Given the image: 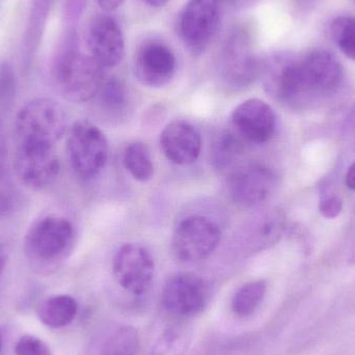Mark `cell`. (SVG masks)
Masks as SVG:
<instances>
[{"label":"cell","mask_w":355,"mask_h":355,"mask_svg":"<svg viewBox=\"0 0 355 355\" xmlns=\"http://www.w3.org/2000/svg\"><path fill=\"white\" fill-rule=\"evenodd\" d=\"M343 77L341 62L327 50H312L302 58L282 55L269 73V92L281 103L297 106L311 96L334 93Z\"/></svg>","instance_id":"obj_1"},{"label":"cell","mask_w":355,"mask_h":355,"mask_svg":"<svg viewBox=\"0 0 355 355\" xmlns=\"http://www.w3.org/2000/svg\"><path fill=\"white\" fill-rule=\"evenodd\" d=\"M52 76L62 96L70 101L87 102L99 93L103 68L89 52L81 50L75 31L64 37L52 62Z\"/></svg>","instance_id":"obj_2"},{"label":"cell","mask_w":355,"mask_h":355,"mask_svg":"<svg viewBox=\"0 0 355 355\" xmlns=\"http://www.w3.org/2000/svg\"><path fill=\"white\" fill-rule=\"evenodd\" d=\"M263 64L254 53L252 35L238 25L225 35L216 58L219 80L232 89L250 87L262 73Z\"/></svg>","instance_id":"obj_3"},{"label":"cell","mask_w":355,"mask_h":355,"mask_svg":"<svg viewBox=\"0 0 355 355\" xmlns=\"http://www.w3.org/2000/svg\"><path fill=\"white\" fill-rule=\"evenodd\" d=\"M68 126L66 110L55 100L37 98L22 106L15 122L18 143L55 146Z\"/></svg>","instance_id":"obj_4"},{"label":"cell","mask_w":355,"mask_h":355,"mask_svg":"<svg viewBox=\"0 0 355 355\" xmlns=\"http://www.w3.org/2000/svg\"><path fill=\"white\" fill-rule=\"evenodd\" d=\"M67 151L73 170L83 179L98 176L107 164V139L89 121H77L72 125L67 139Z\"/></svg>","instance_id":"obj_5"},{"label":"cell","mask_w":355,"mask_h":355,"mask_svg":"<svg viewBox=\"0 0 355 355\" xmlns=\"http://www.w3.org/2000/svg\"><path fill=\"white\" fill-rule=\"evenodd\" d=\"M223 0H189L180 15L178 29L188 51L200 55L216 35Z\"/></svg>","instance_id":"obj_6"},{"label":"cell","mask_w":355,"mask_h":355,"mask_svg":"<svg viewBox=\"0 0 355 355\" xmlns=\"http://www.w3.org/2000/svg\"><path fill=\"white\" fill-rule=\"evenodd\" d=\"M73 237L74 227L68 219L48 215L35 220L26 232L25 252L35 262H54L68 250Z\"/></svg>","instance_id":"obj_7"},{"label":"cell","mask_w":355,"mask_h":355,"mask_svg":"<svg viewBox=\"0 0 355 355\" xmlns=\"http://www.w3.org/2000/svg\"><path fill=\"white\" fill-rule=\"evenodd\" d=\"M221 239L218 225L208 217L189 216L178 225L173 252L182 262H198L214 252Z\"/></svg>","instance_id":"obj_8"},{"label":"cell","mask_w":355,"mask_h":355,"mask_svg":"<svg viewBox=\"0 0 355 355\" xmlns=\"http://www.w3.org/2000/svg\"><path fill=\"white\" fill-rule=\"evenodd\" d=\"M15 171L23 185L42 190L51 185L60 174V160L53 145L18 143Z\"/></svg>","instance_id":"obj_9"},{"label":"cell","mask_w":355,"mask_h":355,"mask_svg":"<svg viewBox=\"0 0 355 355\" xmlns=\"http://www.w3.org/2000/svg\"><path fill=\"white\" fill-rule=\"evenodd\" d=\"M112 273L125 291L144 295L153 283L155 263L149 250L141 244H125L114 254Z\"/></svg>","instance_id":"obj_10"},{"label":"cell","mask_w":355,"mask_h":355,"mask_svg":"<svg viewBox=\"0 0 355 355\" xmlns=\"http://www.w3.org/2000/svg\"><path fill=\"white\" fill-rule=\"evenodd\" d=\"M208 288L205 282L192 273H177L166 281L162 293V304L168 314L193 317L208 304Z\"/></svg>","instance_id":"obj_11"},{"label":"cell","mask_w":355,"mask_h":355,"mask_svg":"<svg viewBox=\"0 0 355 355\" xmlns=\"http://www.w3.org/2000/svg\"><path fill=\"white\" fill-rule=\"evenodd\" d=\"M177 60L172 48L160 41L150 39L143 42L135 56V73L146 87H166L176 74Z\"/></svg>","instance_id":"obj_12"},{"label":"cell","mask_w":355,"mask_h":355,"mask_svg":"<svg viewBox=\"0 0 355 355\" xmlns=\"http://www.w3.org/2000/svg\"><path fill=\"white\" fill-rule=\"evenodd\" d=\"M87 52L102 68H112L122 62L125 39L118 21L110 15H98L89 22Z\"/></svg>","instance_id":"obj_13"},{"label":"cell","mask_w":355,"mask_h":355,"mask_svg":"<svg viewBox=\"0 0 355 355\" xmlns=\"http://www.w3.org/2000/svg\"><path fill=\"white\" fill-rule=\"evenodd\" d=\"M277 186L272 170L259 164H246L232 173L229 192L236 204L254 207L266 200Z\"/></svg>","instance_id":"obj_14"},{"label":"cell","mask_w":355,"mask_h":355,"mask_svg":"<svg viewBox=\"0 0 355 355\" xmlns=\"http://www.w3.org/2000/svg\"><path fill=\"white\" fill-rule=\"evenodd\" d=\"M234 131L245 143H267L275 135L277 118L272 108L260 99L242 102L232 114Z\"/></svg>","instance_id":"obj_15"},{"label":"cell","mask_w":355,"mask_h":355,"mask_svg":"<svg viewBox=\"0 0 355 355\" xmlns=\"http://www.w3.org/2000/svg\"><path fill=\"white\" fill-rule=\"evenodd\" d=\"M164 155L177 166H190L200 157L202 139L196 127L183 120L166 125L160 135Z\"/></svg>","instance_id":"obj_16"},{"label":"cell","mask_w":355,"mask_h":355,"mask_svg":"<svg viewBox=\"0 0 355 355\" xmlns=\"http://www.w3.org/2000/svg\"><path fill=\"white\" fill-rule=\"evenodd\" d=\"M78 312L76 300L70 295H55L44 300L37 315L39 320L50 329H62L70 324Z\"/></svg>","instance_id":"obj_17"},{"label":"cell","mask_w":355,"mask_h":355,"mask_svg":"<svg viewBox=\"0 0 355 355\" xmlns=\"http://www.w3.org/2000/svg\"><path fill=\"white\" fill-rule=\"evenodd\" d=\"M123 164L137 181L147 182L154 176L153 159L145 144L135 141L127 146L123 154Z\"/></svg>","instance_id":"obj_18"},{"label":"cell","mask_w":355,"mask_h":355,"mask_svg":"<svg viewBox=\"0 0 355 355\" xmlns=\"http://www.w3.org/2000/svg\"><path fill=\"white\" fill-rule=\"evenodd\" d=\"M245 141L235 132L225 131L219 135L216 141L213 144L211 159L215 168L219 170L231 166L244 151Z\"/></svg>","instance_id":"obj_19"},{"label":"cell","mask_w":355,"mask_h":355,"mask_svg":"<svg viewBox=\"0 0 355 355\" xmlns=\"http://www.w3.org/2000/svg\"><path fill=\"white\" fill-rule=\"evenodd\" d=\"M267 291L265 281H254L240 287L232 300V311L240 318H245L256 312L264 300Z\"/></svg>","instance_id":"obj_20"},{"label":"cell","mask_w":355,"mask_h":355,"mask_svg":"<svg viewBox=\"0 0 355 355\" xmlns=\"http://www.w3.org/2000/svg\"><path fill=\"white\" fill-rule=\"evenodd\" d=\"M139 344L137 329L124 325L106 340L100 355H137Z\"/></svg>","instance_id":"obj_21"},{"label":"cell","mask_w":355,"mask_h":355,"mask_svg":"<svg viewBox=\"0 0 355 355\" xmlns=\"http://www.w3.org/2000/svg\"><path fill=\"white\" fill-rule=\"evenodd\" d=\"M189 340L185 331L177 327L166 329L152 345L149 355H185Z\"/></svg>","instance_id":"obj_22"},{"label":"cell","mask_w":355,"mask_h":355,"mask_svg":"<svg viewBox=\"0 0 355 355\" xmlns=\"http://www.w3.org/2000/svg\"><path fill=\"white\" fill-rule=\"evenodd\" d=\"M331 35L344 55L355 62V17H339L331 24Z\"/></svg>","instance_id":"obj_23"},{"label":"cell","mask_w":355,"mask_h":355,"mask_svg":"<svg viewBox=\"0 0 355 355\" xmlns=\"http://www.w3.org/2000/svg\"><path fill=\"white\" fill-rule=\"evenodd\" d=\"M98 94L100 95L101 103L108 110L119 112L126 106L128 100L124 83L116 77L104 79Z\"/></svg>","instance_id":"obj_24"},{"label":"cell","mask_w":355,"mask_h":355,"mask_svg":"<svg viewBox=\"0 0 355 355\" xmlns=\"http://www.w3.org/2000/svg\"><path fill=\"white\" fill-rule=\"evenodd\" d=\"M16 355H53L49 346L35 336H23L15 346Z\"/></svg>","instance_id":"obj_25"},{"label":"cell","mask_w":355,"mask_h":355,"mask_svg":"<svg viewBox=\"0 0 355 355\" xmlns=\"http://www.w3.org/2000/svg\"><path fill=\"white\" fill-rule=\"evenodd\" d=\"M16 76L8 62L0 64V102H10L16 92Z\"/></svg>","instance_id":"obj_26"},{"label":"cell","mask_w":355,"mask_h":355,"mask_svg":"<svg viewBox=\"0 0 355 355\" xmlns=\"http://www.w3.org/2000/svg\"><path fill=\"white\" fill-rule=\"evenodd\" d=\"M14 202V191L8 178L0 166V214L8 212Z\"/></svg>","instance_id":"obj_27"},{"label":"cell","mask_w":355,"mask_h":355,"mask_svg":"<svg viewBox=\"0 0 355 355\" xmlns=\"http://www.w3.org/2000/svg\"><path fill=\"white\" fill-rule=\"evenodd\" d=\"M321 214L327 218H335L340 214L342 210V202L337 196H325L321 200L320 206Z\"/></svg>","instance_id":"obj_28"},{"label":"cell","mask_w":355,"mask_h":355,"mask_svg":"<svg viewBox=\"0 0 355 355\" xmlns=\"http://www.w3.org/2000/svg\"><path fill=\"white\" fill-rule=\"evenodd\" d=\"M234 8H248L254 6L259 0H223Z\"/></svg>","instance_id":"obj_29"},{"label":"cell","mask_w":355,"mask_h":355,"mask_svg":"<svg viewBox=\"0 0 355 355\" xmlns=\"http://www.w3.org/2000/svg\"><path fill=\"white\" fill-rule=\"evenodd\" d=\"M123 1L124 0H98V3L104 10L110 12V10L118 8L123 3Z\"/></svg>","instance_id":"obj_30"},{"label":"cell","mask_w":355,"mask_h":355,"mask_svg":"<svg viewBox=\"0 0 355 355\" xmlns=\"http://www.w3.org/2000/svg\"><path fill=\"white\" fill-rule=\"evenodd\" d=\"M6 155V135H4L3 127H2L1 122H0V166L3 164L4 159Z\"/></svg>","instance_id":"obj_31"},{"label":"cell","mask_w":355,"mask_h":355,"mask_svg":"<svg viewBox=\"0 0 355 355\" xmlns=\"http://www.w3.org/2000/svg\"><path fill=\"white\" fill-rule=\"evenodd\" d=\"M346 185L350 189L355 190V162L350 166L346 175Z\"/></svg>","instance_id":"obj_32"},{"label":"cell","mask_w":355,"mask_h":355,"mask_svg":"<svg viewBox=\"0 0 355 355\" xmlns=\"http://www.w3.org/2000/svg\"><path fill=\"white\" fill-rule=\"evenodd\" d=\"M6 261H8V252H6V246L0 243V277L6 268Z\"/></svg>","instance_id":"obj_33"},{"label":"cell","mask_w":355,"mask_h":355,"mask_svg":"<svg viewBox=\"0 0 355 355\" xmlns=\"http://www.w3.org/2000/svg\"><path fill=\"white\" fill-rule=\"evenodd\" d=\"M141 1L151 8H162V6H166L170 0H141Z\"/></svg>","instance_id":"obj_34"},{"label":"cell","mask_w":355,"mask_h":355,"mask_svg":"<svg viewBox=\"0 0 355 355\" xmlns=\"http://www.w3.org/2000/svg\"><path fill=\"white\" fill-rule=\"evenodd\" d=\"M83 2H85V0H74V3L76 4L78 10H80V8H83Z\"/></svg>","instance_id":"obj_35"},{"label":"cell","mask_w":355,"mask_h":355,"mask_svg":"<svg viewBox=\"0 0 355 355\" xmlns=\"http://www.w3.org/2000/svg\"><path fill=\"white\" fill-rule=\"evenodd\" d=\"M2 347H3V341H2V337L0 335V354H1Z\"/></svg>","instance_id":"obj_36"}]
</instances>
